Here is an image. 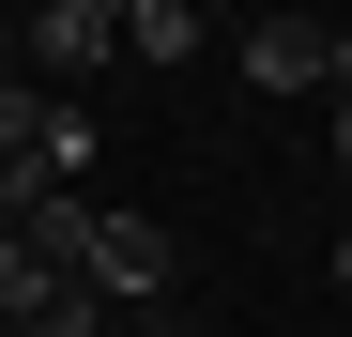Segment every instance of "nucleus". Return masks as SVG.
Masks as SVG:
<instances>
[{"label": "nucleus", "instance_id": "nucleus-6", "mask_svg": "<svg viewBox=\"0 0 352 337\" xmlns=\"http://www.w3.org/2000/svg\"><path fill=\"white\" fill-rule=\"evenodd\" d=\"M337 168H352V92H337Z\"/></svg>", "mask_w": 352, "mask_h": 337}, {"label": "nucleus", "instance_id": "nucleus-3", "mask_svg": "<svg viewBox=\"0 0 352 337\" xmlns=\"http://www.w3.org/2000/svg\"><path fill=\"white\" fill-rule=\"evenodd\" d=\"M77 276L107 307H153L168 292V230H138V215H77Z\"/></svg>", "mask_w": 352, "mask_h": 337}, {"label": "nucleus", "instance_id": "nucleus-8", "mask_svg": "<svg viewBox=\"0 0 352 337\" xmlns=\"http://www.w3.org/2000/svg\"><path fill=\"white\" fill-rule=\"evenodd\" d=\"M107 337H123V322H107Z\"/></svg>", "mask_w": 352, "mask_h": 337}, {"label": "nucleus", "instance_id": "nucleus-2", "mask_svg": "<svg viewBox=\"0 0 352 337\" xmlns=\"http://www.w3.org/2000/svg\"><path fill=\"white\" fill-rule=\"evenodd\" d=\"M230 62H245V92H322V77H337V31H322V16H291V0H261Z\"/></svg>", "mask_w": 352, "mask_h": 337}, {"label": "nucleus", "instance_id": "nucleus-5", "mask_svg": "<svg viewBox=\"0 0 352 337\" xmlns=\"http://www.w3.org/2000/svg\"><path fill=\"white\" fill-rule=\"evenodd\" d=\"M16 153H31V184H77V168H92V123H77V107H46Z\"/></svg>", "mask_w": 352, "mask_h": 337}, {"label": "nucleus", "instance_id": "nucleus-4", "mask_svg": "<svg viewBox=\"0 0 352 337\" xmlns=\"http://www.w3.org/2000/svg\"><path fill=\"white\" fill-rule=\"evenodd\" d=\"M123 62H199V0H123Z\"/></svg>", "mask_w": 352, "mask_h": 337}, {"label": "nucleus", "instance_id": "nucleus-7", "mask_svg": "<svg viewBox=\"0 0 352 337\" xmlns=\"http://www.w3.org/2000/svg\"><path fill=\"white\" fill-rule=\"evenodd\" d=\"M337 292H352V230H337Z\"/></svg>", "mask_w": 352, "mask_h": 337}, {"label": "nucleus", "instance_id": "nucleus-1", "mask_svg": "<svg viewBox=\"0 0 352 337\" xmlns=\"http://www.w3.org/2000/svg\"><path fill=\"white\" fill-rule=\"evenodd\" d=\"M16 62H31L46 92L107 77V62H123V0H31V16H16Z\"/></svg>", "mask_w": 352, "mask_h": 337}]
</instances>
